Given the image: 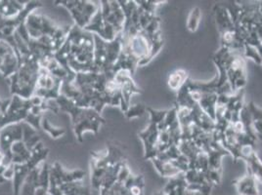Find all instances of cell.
<instances>
[{
	"label": "cell",
	"instance_id": "obj_6",
	"mask_svg": "<svg viewBox=\"0 0 262 195\" xmlns=\"http://www.w3.org/2000/svg\"><path fill=\"white\" fill-rule=\"evenodd\" d=\"M226 75L232 93L235 94L247 84L246 58L241 52L230 51L226 59Z\"/></svg>",
	"mask_w": 262,
	"mask_h": 195
},
{
	"label": "cell",
	"instance_id": "obj_30",
	"mask_svg": "<svg viewBox=\"0 0 262 195\" xmlns=\"http://www.w3.org/2000/svg\"><path fill=\"white\" fill-rule=\"evenodd\" d=\"M41 129L47 133L53 140H57L62 138L66 134L65 128H57L54 127L47 117L43 116L41 120Z\"/></svg>",
	"mask_w": 262,
	"mask_h": 195
},
{
	"label": "cell",
	"instance_id": "obj_35",
	"mask_svg": "<svg viewBox=\"0 0 262 195\" xmlns=\"http://www.w3.org/2000/svg\"><path fill=\"white\" fill-rule=\"evenodd\" d=\"M104 195H129L128 191L126 190V188L124 187V184L117 182L114 184L106 194Z\"/></svg>",
	"mask_w": 262,
	"mask_h": 195
},
{
	"label": "cell",
	"instance_id": "obj_1",
	"mask_svg": "<svg viewBox=\"0 0 262 195\" xmlns=\"http://www.w3.org/2000/svg\"><path fill=\"white\" fill-rule=\"evenodd\" d=\"M20 64L17 71L8 79L12 96L30 99L34 95L40 65L30 48L19 54Z\"/></svg>",
	"mask_w": 262,
	"mask_h": 195
},
{
	"label": "cell",
	"instance_id": "obj_7",
	"mask_svg": "<svg viewBox=\"0 0 262 195\" xmlns=\"http://www.w3.org/2000/svg\"><path fill=\"white\" fill-rule=\"evenodd\" d=\"M24 26L30 38L33 40H39L43 37L52 36L59 29V26L55 25L51 19L42 14L36 13V10L28 15Z\"/></svg>",
	"mask_w": 262,
	"mask_h": 195
},
{
	"label": "cell",
	"instance_id": "obj_13",
	"mask_svg": "<svg viewBox=\"0 0 262 195\" xmlns=\"http://www.w3.org/2000/svg\"><path fill=\"white\" fill-rule=\"evenodd\" d=\"M115 80L118 82L121 92V107L120 109L124 113L130 107L131 97L135 94H142V90L136 85L132 76L128 71L121 70L115 76Z\"/></svg>",
	"mask_w": 262,
	"mask_h": 195
},
{
	"label": "cell",
	"instance_id": "obj_40",
	"mask_svg": "<svg viewBox=\"0 0 262 195\" xmlns=\"http://www.w3.org/2000/svg\"><path fill=\"white\" fill-rule=\"evenodd\" d=\"M153 195H167L165 194V193H164L163 191H161V192H157V193H155V194Z\"/></svg>",
	"mask_w": 262,
	"mask_h": 195
},
{
	"label": "cell",
	"instance_id": "obj_9",
	"mask_svg": "<svg viewBox=\"0 0 262 195\" xmlns=\"http://www.w3.org/2000/svg\"><path fill=\"white\" fill-rule=\"evenodd\" d=\"M32 108L31 99L12 96L9 107L0 118V129L6 125L25 122Z\"/></svg>",
	"mask_w": 262,
	"mask_h": 195
},
{
	"label": "cell",
	"instance_id": "obj_26",
	"mask_svg": "<svg viewBox=\"0 0 262 195\" xmlns=\"http://www.w3.org/2000/svg\"><path fill=\"white\" fill-rule=\"evenodd\" d=\"M64 195H91V185L79 182H74L60 186Z\"/></svg>",
	"mask_w": 262,
	"mask_h": 195
},
{
	"label": "cell",
	"instance_id": "obj_21",
	"mask_svg": "<svg viewBox=\"0 0 262 195\" xmlns=\"http://www.w3.org/2000/svg\"><path fill=\"white\" fill-rule=\"evenodd\" d=\"M32 156V152L28 149L23 140L13 143L11 148L12 164L27 163Z\"/></svg>",
	"mask_w": 262,
	"mask_h": 195
},
{
	"label": "cell",
	"instance_id": "obj_25",
	"mask_svg": "<svg viewBox=\"0 0 262 195\" xmlns=\"http://www.w3.org/2000/svg\"><path fill=\"white\" fill-rule=\"evenodd\" d=\"M23 141L26 143L30 152H33L35 145L41 141L38 131L35 130L31 125L26 122H22Z\"/></svg>",
	"mask_w": 262,
	"mask_h": 195
},
{
	"label": "cell",
	"instance_id": "obj_27",
	"mask_svg": "<svg viewBox=\"0 0 262 195\" xmlns=\"http://www.w3.org/2000/svg\"><path fill=\"white\" fill-rule=\"evenodd\" d=\"M244 161L248 165V173L251 174L257 181L262 183V161L256 152H253Z\"/></svg>",
	"mask_w": 262,
	"mask_h": 195
},
{
	"label": "cell",
	"instance_id": "obj_12",
	"mask_svg": "<svg viewBox=\"0 0 262 195\" xmlns=\"http://www.w3.org/2000/svg\"><path fill=\"white\" fill-rule=\"evenodd\" d=\"M99 5L105 22H108L119 34L122 33L125 22V16L119 1L103 0L99 2Z\"/></svg>",
	"mask_w": 262,
	"mask_h": 195
},
{
	"label": "cell",
	"instance_id": "obj_29",
	"mask_svg": "<svg viewBox=\"0 0 262 195\" xmlns=\"http://www.w3.org/2000/svg\"><path fill=\"white\" fill-rule=\"evenodd\" d=\"M202 17H203V13L200 7H194L188 16L187 19V29L189 32L191 33H196L199 29V26L202 21Z\"/></svg>",
	"mask_w": 262,
	"mask_h": 195
},
{
	"label": "cell",
	"instance_id": "obj_41",
	"mask_svg": "<svg viewBox=\"0 0 262 195\" xmlns=\"http://www.w3.org/2000/svg\"><path fill=\"white\" fill-rule=\"evenodd\" d=\"M194 193H195V195H204L202 192H200V191H194Z\"/></svg>",
	"mask_w": 262,
	"mask_h": 195
},
{
	"label": "cell",
	"instance_id": "obj_17",
	"mask_svg": "<svg viewBox=\"0 0 262 195\" xmlns=\"http://www.w3.org/2000/svg\"><path fill=\"white\" fill-rule=\"evenodd\" d=\"M29 1L0 0V17L3 19H13L22 13Z\"/></svg>",
	"mask_w": 262,
	"mask_h": 195
},
{
	"label": "cell",
	"instance_id": "obj_16",
	"mask_svg": "<svg viewBox=\"0 0 262 195\" xmlns=\"http://www.w3.org/2000/svg\"><path fill=\"white\" fill-rule=\"evenodd\" d=\"M83 30L93 33L95 35H98L99 37H101L106 41H113L119 35L117 31L113 27H111L108 22H105V20L103 19L102 13L100 11V6L95 16L88 23V27Z\"/></svg>",
	"mask_w": 262,
	"mask_h": 195
},
{
	"label": "cell",
	"instance_id": "obj_8",
	"mask_svg": "<svg viewBox=\"0 0 262 195\" xmlns=\"http://www.w3.org/2000/svg\"><path fill=\"white\" fill-rule=\"evenodd\" d=\"M62 83L63 81L61 79L52 76L47 69L40 67L34 95L46 102L56 101L61 95Z\"/></svg>",
	"mask_w": 262,
	"mask_h": 195
},
{
	"label": "cell",
	"instance_id": "obj_33",
	"mask_svg": "<svg viewBox=\"0 0 262 195\" xmlns=\"http://www.w3.org/2000/svg\"><path fill=\"white\" fill-rule=\"evenodd\" d=\"M244 57L246 59H251L255 64L262 65L261 56L259 54V51L257 48L251 46V45H245L244 48Z\"/></svg>",
	"mask_w": 262,
	"mask_h": 195
},
{
	"label": "cell",
	"instance_id": "obj_5",
	"mask_svg": "<svg viewBox=\"0 0 262 195\" xmlns=\"http://www.w3.org/2000/svg\"><path fill=\"white\" fill-rule=\"evenodd\" d=\"M55 5L62 6L70 12L75 25L80 29H85L88 27L100 6L99 2L96 3L84 0H60L55 1Z\"/></svg>",
	"mask_w": 262,
	"mask_h": 195
},
{
	"label": "cell",
	"instance_id": "obj_23",
	"mask_svg": "<svg viewBox=\"0 0 262 195\" xmlns=\"http://www.w3.org/2000/svg\"><path fill=\"white\" fill-rule=\"evenodd\" d=\"M124 187L126 188L129 195H145V181L143 175L131 174L124 183Z\"/></svg>",
	"mask_w": 262,
	"mask_h": 195
},
{
	"label": "cell",
	"instance_id": "obj_24",
	"mask_svg": "<svg viewBox=\"0 0 262 195\" xmlns=\"http://www.w3.org/2000/svg\"><path fill=\"white\" fill-rule=\"evenodd\" d=\"M39 171L40 168H36L33 170L27 179L25 180L20 195H35L38 188V180H39Z\"/></svg>",
	"mask_w": 262,
	"mask_h": 195
},
{
	"label": "cell",
	"instance_id": "obj_10",
	"mask_svg": "<svg viewBox=\"0 0 262 195\" xmlns=\"http://www.w3.org/2000/svg\"><path fill=\"white\" fill-rule=\"evenodd\" d=\"M22 139V122L9 124L0 129V152H2L4 156L3 165L8 166L12 164V145L16 141H20Z\"/></svg>",
	"mask_w": 262,
	"mask_h": 195
},
{
	"label": "cell",
	"instance_id": "obj_34",
	"mask_svg": "<svg viewBox=\"0 0 262 195\" xmlns=\"http://www.w3.org/2000/svg\"><path fill=\"white\" fill-rule=\"evenodd\" d=\"M147 112L150 115V122L160 125L164 121V117L167 113V110H157L150 107H147Z\"/></svg>",
	"mask_w": 262,
	"mask_h": 195
},
{
	"label": "cell",
	"instance_id": "obj_32",
	"mask_svg": "<svg viewBox=\"0 0 262 195\" xmlns=\"http://www.w3.org/2000/svg\"><path fill=\"white\" fill-rule=\"evenodd\" d=\"M146 112H147V107L142 104H137L134 106L130 105V107L124 112V115L127 119L130 120L141 117Z\"/></svg>",
	"mask_w": 262,
	"mask_h": 195
},
{
	"label": "cell",
	"instance_id": "obj_39",
	"mask_svg": "<svg viewBox=\"0 0 262 195\" xmlns=\"http://www.w3.org/2000/svg\"><path fill=\"white\" fill-rule=\"evenodd\" d=\"M185 195H195V193H194V191H191V190L187 189V190H186Z\"/></svg>",
	"mask_w": 262,
	"mask_h": 195
},
{
	"label": "cell",
	"instance_id": "obj_11",
	"mask_svg": "<svg viewBox=\"0 0 262 195\" xmlns=\"http://www.w3.org/2000/svg\"><path fill=\"white\" fill-rule=\"evenodd\" d=\"M20 64L19 54L12 41L0 40V74L9 79L18 69Z\"/></svg>",
	"mask_w": 262,
	"mask_h": 195
},
{
	"label": "cell",
	"instance_id": "obj_15",
	"mask_svg": "<svg viewBox=\"0 0 262 195\" xmlns=\"http://www.w3.org/2000/svg\"><path fill=\"white\" fill-rule=\"evenodd\" d=\"M85 176V171L80 169L69 171L66 170L59 162H55L52 166H50V180L59 186L69 183L82 181Z\"/></svg>",
	"mask_w": 262,
	"mask_h": 195
},
{
	"label": "cell",
	"instance_id": "obj_20",
	"mask_svg": "<svg viewBox=\"0 0 262 195\" xmlns=\"http://www.w3.org/2000/svg\"><path fill=\"white\" fill-rule=\"evenodd\" d=\"M158 173L162 177L165 178H173L175 176L181 174V171L178 169L173 160H162L157 157L151 160Z\"/></svg>",
	"mask_w": 262,
	"mask_h": 195
},
{
	"label": "cell",
	"instance_id": "obj_31",
	"mask_svg": "<svg viewBox=\"0 0 262 195\" xmlns=\"http://www.w3.org/2000/svg\"><path fill=\"white\" fill-rule=\"evenodd\" d=\"M184 178L188 184H203L208 183L204 173L196 169H189L184 173Z\"/></svg>",
	"mask_w": 262,
	"mask_h": 195
},
{
	"label": "cell",
	"instance_id": "obj_2",
	"mask_svg": "<svg viewBox=\"0 0 262 195\" xmlns=\"http://www.w3.org/2000/svg\"><path fill=\"white\" fill-rule=\"evenodd\" d=\"M60 111L66 112L71 116L73 130L77 141L83 142V134L92 132L97 135L102 125L106 123L105 118L95 109L90 108L77 107L71 100L63 95H60L56 100Z\"/></svg>",
	"mask_w": 262,
	"mask_h": 195
},
{
	"label": "cell",
	"instance_id": "obj_4",
	"mask_svg": "<svg viewBox=\"0 0 262 195\" xmlns=\"http://www.w3.org/2000/svg\"><path fill=\"white\" fill-rule=\"evenodd\" d=\"M125 161V153L116 142L107 143V149L103 152H91V187L100 190L102 181L112 166Z\"/></svg>",
	"mask_w": 262,
	"mask_h": 195
},
{
	"label": "cell",
	"instance_id": "obj_28",
	"mask_svg": "<svg viewBox=\"0 0 262 195\" xmlns=\"http://www.w3.org/2000/svg\"><path fill=\"white\" fill-rule=\"evenodd\" d=\"M189 79L188 74L184 69H176L172 74H170L167 79V85L174 91H179L184 86L186 81Z\"/></svg>",
	"mask_w": 262,
	"mask_h": 195
},
{
	"label": "cell",
	"instance_id": "obj_22",
	"mask_svg": "<svg viewBox=\"0 0 262 195\" xmlns=\"http://www.w3.org/2000/svg\"><path fill=\"white\" fill-rule=\"evenodd\" d=\"M248 107L251 112L252 130L256 136V139L262 141V109L258 108L253 102H251Z\"/></svg>",
	"mask_w": 262,
	"mask_h": 195
},
{
	"label": "cell",
	"instance_id": "obj_3",
	"mask_svg": "<svg viewBox=\"0 0 262 195\" xmlns=\"http://www.w3.org/2000/svg\"><path fill=\"white\" fill-rule=\"evenodd\" d=\"M123 47L122 34H119L113 41H106L94 34V64L93 71L105 74L110 77L113 67L120 58Z\"/></svg>",
	"mask_w": 262,
	"mask_h": 195
},
{
	"label": "cell",
	"instance_id": "obj_38",
	"mask_svg": "<svg viewBox=\"0 0 262 195\" xmlns=\"http://www.w3.org/2000/svg\"><path fill=\"white\" fill-rule=\"evenodd\" d=\"M3 160H4V156H3L2 152H0V165L3 164Z\"/></svg>",
	"mask_w": 262,
	"mask_h": 195
},
{
	"label": "cell",
	"instance_id": "obj_37",
	"mask_svg": "<svg viewBox=\"0 0 262 195\" xmlns=\"http://www.w3.org/2000/svg\"><path fill=\"white\" fill-rule=\"evenodd\" d=\"M5 165H0V184H4L5 182H7L6 180H5V178H4V170H5Z\"/></svg>",
	"mask_w": 262,
	"mask_h": 195
},
{
	"label": "cell",
	"instance_id": "obj_36",
	"mask_svg": "<svg viewBox=\"0 0 262 195\" xmlns=\"http://www.w3.org/2000/svg\"><path fill=\"white\" fill-rule=\"evenodd\" d=\"M14 164H10L8 166L5 167V170H4V178L6 181H13L14 179Z\"/></svg>",
	"mask_w": 262,
	"mask_h": 195
},
{
	"label": "cell",
	"instance_id": "obj_18",
	"mask_svg": "<svg viewBox=\"0 0 262 195\" xmlns=\"http://www.w3.org/2000/svg\"><path fill=\"white\" fill-rule=\"evenodd\" d=\"M239 195H259L257 180L251 175L246 174L235 183Z\"/></svg>",
	"mask_w": 262,
	"mask_h": 195
},
{
	"label": "cell",
	"instance_id": "obj_14",
	"mask_svg": "<svg viewBox=\"0 0 262 195\" xmlns=\"http://www.w3.org/2000/svg\"><path fill=\"white\" fill-rule=\"evenodd\" d=\"M159 136V125L153 122H150L145 130L138 133V137L144 144V159L152 160L158 155Z\"/></svg>",
	"mask_w": 262,
	"mask_h": 195
},
{
	"label": "cell",
	"instance_id": "obj_19",
	"mask_svg": "<svg viewBox=\"0 0 262 195\" xmlns=\"http://www.w3.org/2000/svg\"><path fill=\"white\" fill-rule=\"evenodd\" d=\"M213 14H214V19H215L219 33L229 31L231 29L235 28V25L230 17L229 13L224 6L217 5V4L214 5Z\"/></svg>",
	"mask_w": 262,
	"mask_h": 195
}]
</instances>
